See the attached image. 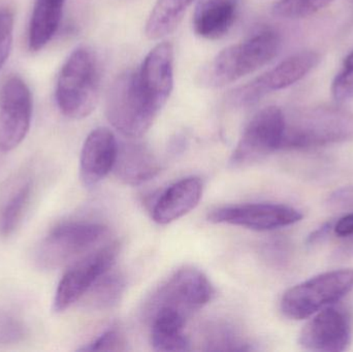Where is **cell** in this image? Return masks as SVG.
<instances>
[{"instance_id": "obj_10", "label": "cell", "mask_w": 353, "mask_h": 352, "mask_svg": "<svg viewBox=\"0 0 353 352\" xmlns=\"http://www.w3.org/2000/svg\"><path fill=\"white\" fill-rule=\"evenodd\" d=\"M213 296V287L203 272L194 268H183L172 275L155 293L150 312L165 308L187 320L207 305Z\"/></svg>"}, {"instance_id": "obj_5", "label": "cell", "mask_w": 353, "mask_h": 352, "mask_svg": "<svg viewBox=\"0 0 353 352\" xmlns=\"http://www.w3.org/2000/svg\"><path fill=\"white\" fill-rule=\"evenodd\" d=\"M101 223L72 221L50 231L35 250L34 260L43 270H56L92 251L108 235Z\"/></svg>"}, {"instance_id": "obj_2", "label": "cell", "mask_w": 353, "mask_h": 352, "mask_svg": "<svg viewBox=\"0 0 353 352\" xmlns=\"http://www.w3.org/2000/svg\"><path fill=\"white\" fill-rule=\"evenodd\" d=\"M279 35L271 30L261 31L250 39L222 50L199 74V84L209 88H221L256 72L279 53Z\"/></svg>"}, {"instance_id": "obj_13", "label": "cell", "mask_w": 353, "mask_h": 352, "mask_svg": "<svg viewBox=\"0 0 353 352\" xmlns=\"http://www.w3.org/2000/svg\"><path fill=\"white\" fill-rule=\"evenodd\" d=\"M352 338L350 314L341 308L331 305L315 313L305 324L299 343L307 351L341 352L347 349Z\"/></svg>"}, {"instance_id": "obj_8", "label": "cell", "mask_w": 353, "mask_h": 352, "mask_svg": "<svg viewBox=\"0 0 353 352\" xmlns=\"http://www.w3.org/2000/svg\"><path fill=\"white\" fill-rule=\"evenodd\" d=\"M285 126L286 117L280 107H268L259 111L245 127L230 165L232 167H248L280 150Z\"/></svg>"}, {"instance_id": "obj_17", "label": "cell", "mask_w": 353, "mask_h": 352, "mask_svg": "<svg viewBox=\"0 0 353 352\" xmlns=\"http://www.w3.org/2000/svg\"><path fill=\"white\" fill-rule=\"evenodd\" d=\"M161 171V163L148 147L142 144L118 146L113 171L118 180L128 185L150 181Z\"/></svg>"}, {"instance_id": "obj_9", "label": "cell", "mask_w": 353, "mask_h": 352, "mask_svg": "<svg viewBox=\"0 0 353 352\" xmlns=\"http://www.w3.org/2000/svg\"><path fill=\"white\" fill-rule=\"evenodd\" d=\"M32 95L28 85L16 74L0 86V151L10 152L25 140L32 120Z\"/></svg>"}, {"instance_id": "obj_15", "label": "cell", "mask_w": 353, "mask_h": 352, "mask_svg": "<svg viewBox=\"0 0 353 352\" xmlns=\"http://www.w3.org/2000/svg\"><path fill=\"white\" fill-rule=\"evenodd\" d=\"M141 85L148 99L161 111L174 89V48L170 43L155 45L139 70Z\"/></svg>"}, {"instance_id": "obj_19", "label": "cell", "mask_w": 353, "mask_h": 352, "mask_svg": "<svg viewBox=\"0 0 353 352\" xmlns=\"http://www.w3.org/2000/svg\"><path fill=\"white\" fill-rule=\"evenodd\" d=\"M151 344L157 351H188L190 342L184 332L186 320L173 310H155L152 313Z\"/></svg>"}, {"instance_id": "obj_14", "label": "cell", "mask_w": 353, "mask_h": 352, "mask_svg": "<svg viewBox=\"0 0 353 352\" xmlns=\"http://www.w3.org/2000/svg\"><path fill=\"white\" fill-rule=\"evenodd\" d=\"M118 146L115 136L108 128H95L88 134L80 157V179L85 187H94L113 171Z\"/></svg>"}, {"instance_id": "obj_20", "label": "cell", "mask_w": 353, "mask_h": 352, "mask_svg": "<svg viewBox=\"0 0 353 352\" xmlns=\"http://www.w3.org/2000/svg\"><path fill=\"white\" fill-rule=\"evenodd\" d=\"M65 1L34 0L28 31L30 51H41L55 37L63 16Z\"/></svg>"}, {"instance_id": "obj_30", "label": "cell", "mask_w": 353, "mask_h": 352, "mask_svg": "<svg viewBox=\"0 0 353 352\" xmlns=\"http://www.w3.org/2000/svg\"><path fill=\"white\" fill-rule=\"evenodd\" d=\"M327 206L334 211L353 210V185L334 190L327 196Z\"/></svg>"}, {"instance_id": "obj_6", "label": "cell", "mask_w": 353, "mask_h": 352, "mask_svg": "<svg viewBox=\"0 0 353 352\" xmlns=\"http://www.w3.org/2000/svg\"><path fill=\"white\" fill-rule=\"evenodd\" d=\"M353 138V116L332 107L313 109L286 120L281 149H309Z\"/></svg>"}, {"instance_id": "obj_27", "label": "cell", "mask_w": 353, "mask_h": 352, "mask_svg": "<svg viewBox=\"0 0 353 352\" xmlns=\"http://www.w3.org/2000/svg\"><path fill=\"white\" fill-rule=\"evenodd\" d=\"M207 349L205 351H250V347L243 343L236 335L232 334L230 330L214 331L208 336Z\"/></svg>"}, {"instance_id": "obj_25", "label": "cell", "mask_w": 353, "mask_h": 352, "mask_svg": "<svg viewBox=\"0 0 353 352\" xmlns=\"http://www.w3.org/2000/svg\"><path fill=\"white\" fill-rule=\"evenodd\" d=\"M27 328L16 314L0 310V345L16 344L24 340Z\"/></svg>"}, {"instance_id": "obj_7", "label": "cell", "mask_w": 353, "mask_h": 352, "mask_svg": "<svg viewBox=\"0 0 353 352\" xmlns=\"http://www.w3.org/2000/svg\"><path fill=\"white\" fill-rule=\"evenodd\" d=\"M119 251L120 244L113 242L74 262L58 283L53 300L54 312L61 313L82 300L99 277L113 268Z\"/></svg>"}, {"instance_id": "obj_32", "label": "cell", "mask_w": 353, "mask_h": 352, "mask_svg": "<svg viewBox=\"0 0 353 352\" xmlns=\"http://www.w3.org/2000/svg\"><path fill=\"white\" fill-rule=\"evenodd\" d=\"M334 233L340 238L353 237V213L341 217L339 220L335 221Z\"/></svg>"}, {"instance_id": "obj_1", "label": "cell", "mask_w": 353, "mask_h": 352, "mask_svg": "<svg viewBox=\"0 0 353 352\" xmlns=\"http://www.w3.org/2000/svg\"><path fill=\"white\" fill-rule=\"evenodd\" d=\"M101 89V68L92 49L80 45L68 56L58 76L56 103L70 119L88 117L95 107Z\"/></svg>"}, {"instance_id": "obj_4", "label": "cell", "mask_w": 353, "mask_h": 352, "mask_svg": "<svg viewBox=\"0 0 353 352\" xmlns=\"http://www.w3.org/2000/svg\"><path fill=\"white\" fill-rule=\"evenodd\" d=\"M352 291L353 269L330 271L288 289L281 299V311L290 320H306Z\"/></svg>"}, {"instance_id": "obj_31", "label": "cell", "mask_w": 353, "mask_h": 352, "mask_svg": "<svg viewBox=\"0 0 353 352\" xmlns=\"http://www.w3.org/2000/svg\"><path fill=\"white\" fill-rule=\"evenodd\" d=\"M334 225H335V221H329V222L323 223L319 229L313 231L312 233L308 236V238H307V246L313 247V246L323 243V242L329 237L330 234L334 231Z\"/></svg>"}, {"instance_id": "obj_16", "label": "cell", "mask_w": 353, "mask_h": 352, "mask_svg": "<svg viewBox=\"0 0 353 352\" xmlns=\"http://www.w3.org/2000/svg\"><path fill=\"white\" fill-rule=\"evenodd\" d=\"M203 182L188 177L176 182L161 194L153 206L152 218L159 225H169L188 214L203 196Z\"/></svg>"}, {"instance_id": "obj_18", "label": "cell", "mask_w": 353, "mask_h": 352, "mask_svg": "<svg viewBox=\"0 0 353 352\" xmlns=\"http://www.w3.org/2000/svg\"><path fill=\"white\" fill-rule=\"evenodd\" d=\"M239 0H203L193 16L195 34L205 39H221L236 22Z\"/></svg>"}, {"instance_id": "obj_3", "label": "cell", "mask_w": 353, "mask_h": 352, "mask_svg": "<svg viewBox=\"0 0 353 352\" xmlns=\"http://www.w3.org/2000/svg\"><path fill=\"white\" fill-rule=\"evenodd\" d=\"M159 110L143 90L139 70H126L116 78L105 101V115L120 134L142 138L150 130Z\"/></svg>"}, {"instance_id": "obj_23", "label": "cell", "mask_w": 353, "mask_h": 352, "mask_svg": "<svg viewBox=\"0 0 353 352\" xmlns=\"http://www.w3.org/2000/svg\"><path fill=\"white\" fill-rule=\"evenodd\" d=\"M111 270L99 277V280L85 296L87 303L91 307L107 309L115 306L121 299L125 289V281L121 274L111 272Z\"/></svg>"}, {"instance_id": "obj_21", "label": "cell", "mask_w": 353, "mask_h": 352, "mask_svg": "<svg viewBox=\"0 0 353 352\" xmlns=\"http://www.w3.org/2000/svg\"><path fill=\"white\" fill-rule=\"evenodd\" d=\"M195 0H157L149 14L145 33L152 41L163 39L176 30L187 10Z\"/></svg>"}, {"instance_id": "obj_26", "label": "cell", "mask_w": 353, "mask_h": 352, "mask_svg": "<svg viewBox=\"0 0 353 352\" xmlns=\"http://www.w3.org/2000/svg\"><path fill=\"white\" fill-rule=\"evenodd\" d=\"M332 94L339 103L353 99V50L344 60L341 72L334 80Z\"/></svg>"}, {"instance_id": "obj_29", "label": "cell", "mask_w": 353, "mask_h": 352, "mask_svg": "<svg viewBox=\"0 0 353 352\" xmlns=\"http://www.w3.org/2000/svg\"><path fill=\"white\" fill-rule=\"evenodd\" d=\"M81 351H126V341L123 335L117 330H109L95 339Z\"/></svg>"}, {"instance_id": "obj_28", "label": "cell", "mask_w": 353, "mask_h": 352, "mask_svg": "<svg viewBox=\"0 0 353 352\" xmlns=\"http://www.w3.org/2000/svg\"><path fill=\"white\" fill-rule=\"evenodd\" d=\"M14 14L8 8H0V70L12 51L14 39Z\"/></svg>"}, {"instance_id": "obj_24", "label": "cell", "mask_w": 353, "mask_h": 352, "mask_svg": "<svg viewBox=\"0 0 353 352\" xmlns=\"http://www.w3.org/2000/svg\"><path fill=\"white\" fill-rule=\"evenodd\" d=\"M333 0H277L273 14L279 18H306L329 6Z\"/></svg>"}, {"instance_id": "obj_22", "label": "cell", "mask_w": 353, "mask_h": 352, "mask_svg": "<svg viewBox=\"0 0 353 352\" xmlns=\"http://www.w3.org/2000/svg\"><path fill=\"white\" fill-rule=\"evenodd\" d=\"M32 189V182L26 181L14 189L2 204L0 208V237H10L17 231L28 209Z\"/></svg>"}, {"instance_id": "obj_12", "label": "cell", "mask_w": 353, "mask_h": 352, "mask_svg": "<svg viewBox=\"0 0 353 352\" xmlns=\"http://www.w3.org/2000/svg\"><path fill=\"white\" fill-rule=\"evenodd\" d=\"M302 219V212L298 209L271 203L224 207L212 211L208 216L210 222L236 225L256 231L290 227Z\"/></svg>"}, {"instance_id": "obj_11", "label": "cell", "mask_w": 353, "mask_h": 352, "mask_svg": "<svg viewBox=\"0 0 353 352\" xmlns=\"http://www.w3.org/2000/svg\"><path fill=\"white\" fill-rule=\"evenodd\" d=\"M319 60L321 57L315 52L294 54L252 82L238 89L232 101L243 107L254 105L268 93L288 88L302 80L319 64Z\"/></svg>"}]
</instances>
